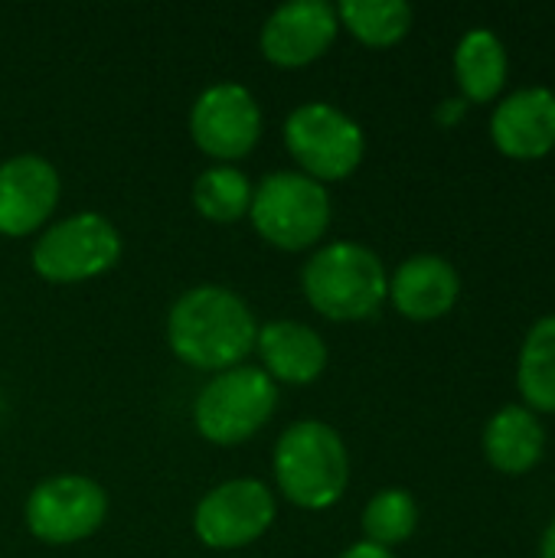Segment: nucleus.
Masks as SVG:
<instances>
[{
    "label": "nucleus",
    "instance_id": "f257e3e1",
    "mask_svg": "<svg viewBox=\"0 0 555 558\" xmlns=\"http://www.w3.org/2000/svg\"><path fill=\"white\" fill-rule=\"evenodd\" d=\"M258 324L252 307L222 284H196L177 298L167 314V343L173 356L203 373L242 366L255 350Z\"/></svg>",
    "mask_w": 555,
    "mask_h": 558
},
{
    "label": "nucleus",
    "instance_id": "f03ea898",
    "mask_svg": "<svg viewBox=\"0 0 555 558\" xmlns=\"http://www.w3.org/2000/svg\"><path fill=\"white\" fill-rule=\"evenodd\" d=\"M307 304L327 320H370L389 301L383 258L360 242H330L317 248L301 271Z\"/></svg>",
    "mask_w": 555,
    "mask_h": 558
},
{
    "label": "nucleus",
    "instance_id": "7ed1b4c3",
    "mask_svg": "<svg viewBox=\"0 0 555 558\" xmlns=\"http://www.w3.org/2000/svg\"><path fill=\"white\" fill-rule=\"evenodd\" d=\"M275 481L301 510L334 507L350 484V454L340 432L317 418L288 425L275 445Z\"/></svg>",
    "mask_w": 555,
    "mask_h": 558
},
{
    "label": "nucleus",
    "instance_id": "20e7f679",
    "mask_svg": "<svg viewBox=\"0 0 555 558\" xmlns=\"http://www.w3.org/2000/svg\"><path fill=\"white\" fill-rule=\"evenodd\" d=\"M249 216L268 245L304 252L317 245L330 226V193L298 170H275L252 190Z\"/></svg>",
    "mask_w": 555,
    "mask_h": 558
},
{
    "label": "nucleus",
    "instance_id": "39448f33",
    "mask_svg": "<svg viewBox=\"0 0 555 558\" xmlns=\"http://www.w3.org/2000/svg\"><path fill=\"white\" fill-rule=\"evenodd\" d=\"M278 409V386L262 366H232L216 373L196 396V432L222 448L255 438Z\"/></svg>",
    "mask_w": 555,
    "mask_h": 558
},
{
    "label": "nucleus",
    "instance_id": "423d86ee",
    "mask_svg": "<svg viewBox=\"0 0 555 558\" xmlns=\"http://www.w3.org/2000/svg\"><path fill=\"white\" fill-rule=\"evenodd\" d=\"M285 147L317 183L347 180L366 154L363 128L327 101H304L285 121Z\"/></svg>",
    "mask_w": 555,
    "mask_h": 558
},
{
    "label": "nucleus",
    "instance_id": "0eeeda50",
    "mask_svg": "<svg viewBox=\"0 0 555 558\" xmlns=\"http://www.w3.org/2000/svg\"><path fill=\"white\" fill-rule=\"evenodd\" d=\"M121 258V235L101 213H75L43 229L33 245V271L52 284L105 275Z\"/></svg>",
    "mask_w": 555,
    "mask_h": 558
},
{
    "label": "nucleus",
    "instance_id": "6e6552de",
    "mask_svg": "<svg viewBox=\"0 0 555 558\" xmlns=\"http://www.w3.org/2000/svg\"><path fill=\"white\" fill-rule=\"evenodd\" d=\"M108 517V494L82 474H59L36 484L26 497V530L49 546H72L101 530Z\"/></svg>",
    "mask_w": 555,
    "mask_h": 558
},
{
    "label": "nucleus",
    "instance_id": "1a4fd4ad",
    "mask_svg": "<svg viewBox=\"0 0 555 558\" xmlns=\"http://www.w3.org/2000/svg\"><path fill=\"white\" fill-rule=\"evenodd\" d=\"M190 134L196 147L222 163L242 160L262 137V108L239 82H216L193 101Z\"/></svg>",
    "mask_w": 555,
    "mask_h": 558
},
{
    "label": "nucleus",
    "instance_id": "9d476101",
    "mask_svg": "<svg viewBox=\"0 0 555 558\" xmlns=\"http://www.w3.org/2000/svg\"><path fill=\"white\" fill-rule=\"evenodd\" d=\"M275 497L262 481L239 477L213 487L193 513L196 539L209 549H242L275 523Z\"/></svg>",
    "mask_w": 555,
    "mask_h": 558
},
{
    "label": "nucleus",
    "instance_id": "9b49d317",
    "mask_svg": "<svg viewBox=\"0 0 555 558\" xmlns=\"http://www.w3.org/2000/svg\"><path fill=\"white\" fill-rule=\"evenodd\" d=\"M340 33L337 7L327 0L281 3L262 26V56L281 69H301L321 59Z\"/></svg>",
    "mask_w": 555,
    "mask_h": 558
},
{
    "label": "nucleus",
    "instance_id": "f8f14e48",
    "mask_svg": "<svg viewBox=\"0 0 555 558\" xmlns=\"http://www.w3.org/2000/svg\"><path fill=\"white\" fill-rule=\"evenodd\" d=\"M59 170L39 154H16L0 163V235H33L59 206Z\"/></svg>",
    "mask_w": 555,
    "mask_h": 558
},
{
    "label": "nucleus",
    "instance_id": "ddd939ff",
    "mask_svg": "<svg viewBox=\"0 0 555 558\" xmlns=\"http://www.w3.org/2000/svg\"><path fill=\"white\" fill-rule=\"evenodd\" d=\"M494 147L520 163L543 160L555 150V92L527 85L504 95L491 111Z\"/></svg>",
    "mask_w": 555,
    "mask_h": 558
},
{
    "label": "nucleus",
    "instance_id": "4468645a",
    "mask_svg": "<svg viewBox=\"0 0 555 558\" xmlns=\"http://www.w3.org/2000/svg\"><path fill=\"white\" fill-rule=\"evenodd\" d=\"M458 298H461L458 268L435 252L412 255L389 275V304L406 320L415 324L442 320L455 311Z\"/></svg>",
    "mask_w": 555,
    "mask_h": 558
},
{
    "label": "nucleus",
    "instance_id": "2eb2a0df",
    "mask_svg": "<svg viewBox=\"0 0 555 558\" xmlns=\"http://www.w3.org/2000/svg\"><path fill=\"white\" fill-rule=\"evenodd\" d=\"M481 448H484L487 464L497 474L523 477V474L536 471L540 461L546 458V425L527 405L510 402L487 418Z\"/></svg>",
    "mask_w": 555,
    "mask_h": 558
},
{
    "label": "nucleus",
    "instance_id": "dca6fc26",
    "mask_svg": "<svg viewBox=\"0 0 555 558\" xmlns=\"http://www.w3.org/2000/svg\"><path fill=\"white\" fill-rule=\"evenodd\" d=\"M255 350L262 356V369L278 383L307 386L327 369L324 337L301 320H272L258 327Z\"/></svg>",
    "mask_w": 555,
    "mask_h": 558
},
{
    "label": "nucleus",
    "instance_id": "f3484780",
    "mask_svg": "<svg viewBox=\"0 0 555 558\" xmlns=\"http://www.w3.org/2000/svg\"><path fill=\"white\" fill-rule=\"evenodd\" d=\"M510 78V56L504 39L487 29H468L455 46V82L468 105H491L504 98Z\"/></svg>",
    "mask_w": 555,
    "mask_h": 558
},
{
    "label": "nucleus",
    "instance_id": "a211bd4d",
    "mask_svg": "<svg viewBox=\"0 0 555 558\" xmlns=\"http://www.w3.org/2000/svg\"><path fill=\"white\" fill-rule=\"evenodd\" d=\"M520 405L536 415H555V314H543L527 330L517 353Z\"/></svg>",
    "mask_w": 555,
    "mask_h": 558
},
{
    "label": "nucleus",
    "instance_id": "6ab92c4d",
    "mask_svg": "<svg viewBox=\"0 0 555 558\" xmlns=\"http://www.w3.org/2000/svg\"><path fill=\"white\" fill-rule=\"evenodd\" d=\"M337 20L363 46L386 49L409 36L415 13L406 0H343L337 3Z\"/></svg>",
    "mask_w": 555,
    "mask_h": 558
},
{
    "label": "nucleus",
    "instance_id": "aec40b11",
    "mask_svg": "<svg viewBox=\"0 0 555 558\" xmlns=\"http://www.w3.org/2000/svg\"><path fill=\"white\" fill-rule=\"evenodd\" d=\"M252 180L232 167V163H216L206 167L196 183H193V206L203 219L209 222H239L242 216H249L252 206Z\"/></svg>",
    "mask_w": 555,
    "mask_h": 558
},
{
    "label": "nucleus",
    "instance_id": "412c9836",
    "mask_svg": "<svg viewBox=\"0 0 555 558\" xmlns=\"http://www.w3.org/2000/svg\"><path fill=\"white\" fill-rule=\"evenodd\" d=\"M419 530V504L402 487H386L370 497L363 507V536L373 546L393 549L415 536Z\"/></svg>",
    "mask_w": 555,
    "mask_h": 558
},
{
    "label": "nucleus",
    "instance_id": "4be33fe9",
    "mask_svg": "<svg viewBox=\"0 0 555 558\" xmlns=\"http://www.w3.org/2000/svg\"><path fill=\"white\" fill-rule=\"evenodd\" d=\"M468 114V101L458 95V98H445L442 105H438V111H435V118H438V124H445V128H451V124H458L461 118Z\"/></svg>",
    "mask_w": 555,
    "mask_h": 558
},
{
    "label": "nucleus",
    "instance_id": "5701e85b",
    "mask_svg": "<svg viewBox=\"0 0 555 558\" xmlns=\"http://www.w3.org/2000/svg\"><path fill=\"white\" fill-rule=\"evenodd\" d=\"M340 558H396L393 556V549H383V546H373V543H353L347 553Z\"/></svg>",
    "mask_w": 555,
    "mask_h": 558
},
{
    "label": "nucleus",
    "instance_id": "b1692460",
    "mask_svg": "<svg viewBox=\"0 0 555 558\" xmlns=\"http://www.w3.org/2000/svg\"><path fill=\"white\" fill-rule=\"evenodd\" d=\"M540 558H555V520L546 526V533L540 539Z\"/></svg>",
    "mask_w": 555,
    "mask_h": 558
}]
</instances>
